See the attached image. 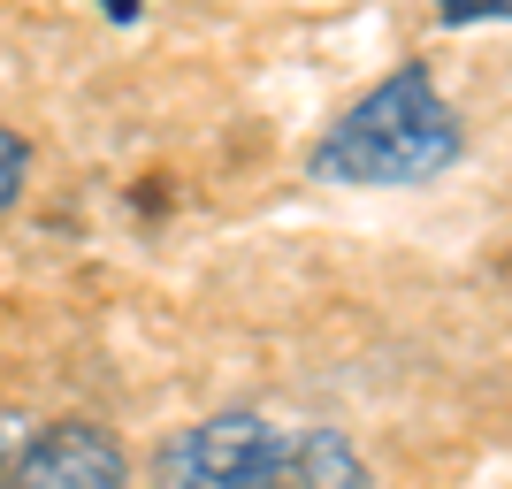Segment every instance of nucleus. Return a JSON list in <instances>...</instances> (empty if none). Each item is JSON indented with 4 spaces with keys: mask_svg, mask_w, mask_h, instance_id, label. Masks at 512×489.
Returning a JSON list of instances; mask_svg holds the SVG:
<instances>
[{
    "mask_svg": "<svg viewBox=\"0 0 512 489\" xmlns=\"http://www.w3.org/2000/svg\"><path fill=\"white\" fill-rule=\"evenodd\" d=\"M459 153H467V123L444 100L436 69L398 62L314 138L306 176L344 192H413V184H436Z\"/></svg>",
    "mask_w": 512,
    "mask_h": 489,
    "instance_id": "1",
    "label": "nucleus"
},
{
    "mask_svg": "<svg viewBox=\"0 0 512 489\" xmlns=\"http://www.w3.org/2000/svg\"><path fill=\"white\" fill-rule=\"evenodd\" d=\"M291 451H299V428L230 405L176 428L153 451V489H291Z\"/></svg>",
    "mask_w": 512,
    "mask_h": 489,
    "instance_id": "2",
    "label": "nucleus"
},
{
    "mask_svg": "<svg viewBox=\"0 0 512 489\" xmlns=\"http://www.w3.org/2000/svg\"><path fill=\"white\" fill-rule=\"evenodd\" d=\"M16 489H130V451L107 421H39L16 459Z\"/></svg>",
    "mask_w": 512,
    "mask_h": 489,
    "instance_id": "3",
    "label": "nucleus"
},
{
    "mask_svg": "<svg viewBox=\"0 0 512 489\" xmlns=\"http://www.w3.org/2000/svg\"><path fill=\"white\" fill-rule=\"evenodd\" d=\"M360 444L344 428H299V451H291V489H367Z\"/></svg>",
    "mask_w": 512,
    "mask_h": 489,
    "instance_id": "4",
    "label": "nucleus"
},
{
    "mask_svg": "<svg viewBox=\"0 0 512 489\" xmlns=\"http://www.w3.org/2000/svg\"><path fill=\"white\" fill-rule=\"evenodd\" d=\"M23 184H31V146H23L16 130L0 123V214L23 199Z\"/></svg>",
    "mask_w": 512,
    "mask_h": 489,
    "instance_id": "5",
    "label": "nucleus"
},
{
    "mask_svg": "<svg viewBox=\"0 0 512 489\" xmlns=\"http://www.w3.org/2000/svg\"><path fill=\"white\" fill-rule=\"evenodd\" d=\"M23 444H31V421H23V413H0V489H16Z\"/></svg>",
    "mask_w": 512,
    "mask_h": 489,
    "instance_id": "6",
    "label": "nucleus"
},
{
    "mask_svg": "<svg viewBox=\"0 0 512 489\" xmlns=\"http://www.w3.org/2000/svg\"><path fill=\"white\" fill-rule=\"evenodd\" d=\"M436 16L444 23H497V16H512V0H436Z\"/></svg>",
    "mask_w": 512,
    "mask_h": 489,
    "instance_id": "7",
    "label": "nucleus"
},
{
    "mask_svg": "<svg viewBox=\"0 0 512 489\" xmlns=\"http://www.w3.org/2000/svg\"><path fill=\"white\" fill-rule=\"evenodd\" d=\"M100 8H107L115 23H130V16H138V0H100Z\"/></svg>",
    "mask_w": 512,
    "mask_h": 489,
    "instance_id": "8",
    "label": "nucleus"
}]
</instances>
